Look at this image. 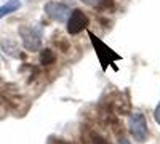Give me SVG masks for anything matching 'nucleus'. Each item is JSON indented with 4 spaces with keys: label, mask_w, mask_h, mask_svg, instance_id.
<instances>
[{
    "label": "nucleus",
    "mask_w": 160,
    "mask_h": 144,
    "mask_svg": "<svg viewBox=\"0 0 160 144\" xmlns=\"http://www.w3.org/2000/svg\"><path fill=\"white\" fill-rule=\"evenodd\" d=\"M93 142H95V144H109L108 139H104L102 136H98V135L93 136Z\"/></svg>",
    "instance_id": "nucleus-8"
},
{
    "label": "nucleus",
    "mask_w": 160,
    "mask_h": 144,
    "mask_svg": "<svg viewBox=\"0 0 160 144\" xmlns=\"http://www.w3.org/2000/svg\"><path fill=\"white\" fill-rule=\"evenodd\" d=\"M19 37L22 40V45L29 51H38L42 47V35L40 32L31 26H19Z\"/></svg>",
    "instance_id": "nucleus-2"
},
{
    "label": "nucleus",
    "mask_w": 160,
    "mask_h": 144,
    "mask_svg": "<svg viewBox=\"0 0 160 144\" xmlns=\"http://www.w3.org/2000/svg\"><path fill=\"white\" fill-rule=\"evenodd\" d=\"M82 2H83V3H88V5H95L98 0H82Z\"/></svg>",
    "instance_id": "nucleus-10"
},
{
    "label": "nucleus",
    "mask_w": 160,
    "mask_h": 144,
    "mask_svg": "<svg viewBox=\"0 0 160 144\" xmlns=\"http://www.w3.org/2000/svg\"><path fill=\"white\" fill-rule=\"evenodd\" d=\"M120 144H131V142H130V141H128V139H125V138H123V139H122V141H120Z\"/></svg>",
    "instance_id": "nucleus-11"
},
{
    "label": "nucleus",
    "mask_w": 160,
    "mask_h": 144,
    "mask_svg": "<svg viewBox=\"0 0 160 144\" xmlns=\"http://www.w3.org/2000/svg\"><path fill=\"white\" fill-rule=\"evenodd\" d=\"M130 132L131 135L135 136V141L139 142V144H144L148 141V136H149V130H148V120L146 117L141 114V112H133L130 115Z\"/></svg>",
    "instance_id": "nucleus-1"
},
{
    "label": "nucleus",
    "mask_w": 160,
    "mask_h": 144,
    "mask_svg": "<svg viewBox=\"0 0 160 144\" xmlns=\"http://www.w3.org/2000/svg\"><path fill=\"white\" fill-rule=\"evenodd\" d=\"M154 119H155V122L160 125V102L157 104V107H155V111H154Z\"/></svg>",
    "instance_id": "nucleus-9"
},
{
    "label": "nucleus",
    "mask_w": 160,
    "mask_h": 144,
    "mask_svg": "<svg viewBox=\"0 0 160 144\" xmlns=\"http://www.w3.org/2000/svg\"><path fill=\"white\" fill-rule=\"evenodd\" d=\"M104 2H111V0H104Z\"/></svg>",
    "instance_id": "nucleus-12"
},
{
    "label": "nucleus",
    "mask_w": 160,
    "mask_h": 144,
    "mask_svg": "<svg viewBox=\"0 0 160 144\" xmlns=\"http://www.w3.org/2000/svg\"><path fill=\"white\" fill-rule=\"evenodd\" d=\"M0 48L3 50V53H7L8 56H18V45L13 40H2L0 42Z\"/></svg>",
    "instance_id": "nucleus-5"
},
{
    "label": "nucleus",
    "mask_w": 160,
    "mask_h": 144,
    "mask_svg": "<svg viewBox=\"0 0 160 144\" xmlns=\"http://www.w3.org/2000/svg\"><path fill=\"white\" fill-rule=\"evenodd\" d=\"M55 59H56V56H55V53H53V50L45 48V50L40 51V62H42L43 66L53 64V62H55Z\"/></svg>",
    "instance_id": "nucleus-7"
},
{
    "label": "nucleus",
    "mask_w": 160,
    "mask_h": 144,
    "mask_svg": "<svg viewBox=\"0 0 160 144\" xmlns=\"http://www.w3.org/2000/svg\"><path fill=\"white\" fill-rule=\"evenodd\" d=\"M88 18L82 10H74L68 18V32L71 35H77L80 31H83L88 26Z\"/></svg>",
    "instance_id": "nucleus-4"
},
{
    "label": "nucleus",
    "mask_w": 160,
    "mask_h": 144,
    "mask_svg": "<svg viewBox=\"0 0 160 144\" xmlns=\"http://www.w3.org/2000/svg\"><path fill=\"white\" fill-rule=\"evenodd\" d=\"M19 7H21V2H19V0H11V2H8L7 5L0 7V19H2L3 16H7V15H10V13L16 11Z\"/></svg>",
    "instance_id": "nucleus-6"
},
{
    "label": "nucleus",
    "mask_w": 160,
    "mask_h": 144,
    "mask_svg": "<svg viewBox=\"0 0 160 144\" xmlns=\"http://www.w3.org/2000/svg\"><path fill=\"white\" fill-rule=\"evenodd\" d=\"M47 16L53 21H58V22H64L68 21L69 15H71V10L66 3H61V2H47L45 7H43Z\"/></svg>",
    "instance_id": "nucleus-3"
}]
</instances>
